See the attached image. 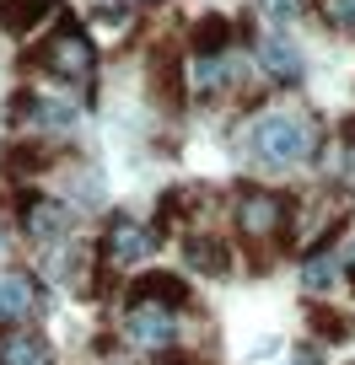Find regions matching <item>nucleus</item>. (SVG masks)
Instances as JSON below:
<instances>
[{
	"label": "nucleus",
	"instance_id": "f8f14e48",
	"mask_svg": "<svg viewBox=\"0 0 355 365\" xmlns=\"http://www.w3.org/2000/svg\"><path fill=\"white\" fill-rule=\"evenodd\" d=\"M226 38H231L226 16H210V22L194 27V54H226Z\"/></svg>",
	"mask_w": 355,
	"mask_h": 365
},
{
	"label": "nucleus",
	"instance_id": "ddd939ff",
	"mask_svg": "<svg viewBox=\"0 0 355 365\" xmlns=\"http://www.w3.org/2000/svg\"><path fill=\"white\" fill-rule=\"evenodd\" d=\"M189 258H194V269H210V274H226V247L221 242H189Z\"/></svg>",
	"mask_w": 355,
	"mask_h": 365
},
{
	"label": "nucleus",
	"instance_id": "4468645a",
	"mask_svg": "<svg viewBox=\"0 0 355 365\" xmlns=\"http://www.w3.org/2000/svg\"><path fill=\"white\" fill-rule=\"evenodd\" d=\"M259 11H264V22H275V27H291V22H301V11H307V0H259Z\"/></svg>",
	"mask_w": 355,
	"mask_h": 365
},
{
	"label": "nucleus",
	"instance_id": "f03ea898",
	"mask_svg": "<svg viewBox=\"0 0 355 365\" xmlns=\"http://www.w3.org/2000/svg\"><path fill=\"white\" fill-rule=\"evenodd\" d=\"M38 65H44L49 76L70 81V86H86V81L97 76V48H92V38L81 33V27H59V33L44 43Z\"/></svg>",
	"mask_w": 355,
	"mask_h": 365
},
{
	"label": "nucleus",
	"instance_id": "39448f33",
	"mask_svg": "<svg viewBox=\"0 0 355 365\" xmlns=\"http://www.w3.org/2000/svg\"><path fill=\"white\" fill-rule=\"evenodd\" d=\"M103 258L108 263H140V258H151V231L140 226V220H129V215H119L114 226H108V237H103Z\"/></svg>",
	"mask_w": 355,
	"mask_h": 365
},
{
	"label": "nucleus",
	"instance_id": "f257e3e1",
	"mask_svg": "<svg viewBox=\"0 0 355 365\" xmlns=\"http://www.w3.org/2000/svg\"><path fill=\"white\" fill-rule=\"evenodd\" d=\"M248 156L269 172H296L318 156V129L307 113H264L248 124Z\"/></svg>",
	"mask_w": 355,
	"mask_h": 365
},
{
	"label": "nucleus",
	"instance_id": "423d86ee",
	"mask_svg": "<svg viewBox=\"0 0 355 365\" xmlns=\"http://www.w3.org/2000/svg\"><path fill=\"white\" fill-rule=\"evenodd\" d=\"M38 312V285H33V274L22 269H0V328L6 322H22Z\"/></svg>",
	"mask_w": 355,
	"mask_h": 365
},
{
	"label": "nucleus",
	"instance_id": "0eeeda50",
	"mask_svg": "<svg viewBox=\"0 0 355 365\" xmlns=\"http://www.w3.org/2000/svg\"><path fill=\"white\" fill-rule=\"evenodd\" d=\"M259 70L269 81H280V86H291V81L301 76V48L291 43V38H280V33L259 38Z\"/></svg>",
	"mask_w": 355,
	"mask_h": 365
},
{
	"label": "nucleus",
	"instance_id": "2eb2a0df",
	"mask_svg": "<svg viewBox=\"0 0 355 365\" xmlns=\"http://www.w3.org/2000/svg\"><path fill=\"white\" fill-rule=\"evenodd\" d=\"M0 365H44V349L33 339H6L0 344Z\"/></svg>",
	"mask_w": 355,
	"mask_h": 365
},
{
	"label": "nucleus",
	"instance_id": "dca6fc26",
	"mask_svg": "<svg viewBox=\"0 0 355 365\" xmlns=\"http://www.w3.org/2000/svg\"><path fill=\"white\" fill-rule=\"evenodd\" d=\"M334 269H339V258H329V252H312V263L301 269V285H307V290L329 285V279H334Z\"/></svg>",
	"mask_w": 355,
	"mask_h": 365
},
{
	"label": "nucleus",
	"instance_id": "20e7f679",
	"mask_svg": "<svg viewBox=\"0 0 355 365\" xmlns=\"http://www.w3.org/2000/svg\"><path fill=\"white\" fill-rule=\"evenodd\" d=\"M124 333L140 344V349H167L178 339V322H172V307H129Z\"/></svg>",
	"mask_w": 355,
	"mask_h": 365
},
{
	"label": "nucleus",
	"instance_id": "7ed1b4c3",
	"mask_svg": "<svg viewBox=\"0 0 355 365\" xmlns=\"http://www.w3.org/2000/svg\"><path fill=\"white\" fill-rule=\"evenodd\" d=\"M286 215H291V205L280 194H264V188H242L237 194V226H242L248 242L280 237V231H286Z\"/></svg>",
	"mask_w": 355,
	"mask_h": 365
},
{
	"label": "nucleus",
	"instance_id": "a211bd4d",
	"mask_svg": "<svg viewBox=\"0 0 355 365\" xmlns=\"http://www.w3.org/2000/svg\"><path fill=\"white\" fill-rule=\"evenodd\" d=\"M312 328H323V333H334V339H344V333H350V322H344V317H334V312H312Z\"/></svg>",
	"mask_w": 355,
	"mask_h": 365
},
{
	"label": "nucleus",
	"instance_id": "6e6552de",
	"mask_svg": "<svg viewBox=\"0 0 355 365\" xmlns=\"http://www.w3.org/2000/svg\"><path fill=\"white\" fill-rule=\"evenodd\" d=\"M16 118H22L27 129H54V135L76 129V108H70V103H54V97H38V91H27L22 103H16Z\"/></svg>",
	"mask_w": 355,
	"mask_h": 365
},
{
	"label": "nucleus",
	"instance_id": "9b49d317",
	"mask_svg": "<svg viewBox=\"0 0 355 365\" xmlns=\"http://www.w3.org/2000/svg\"><path fill=\"white\" fill-rule=\"evenodd\" d=\"M49 6H54V0H0V27L22 38V33H33V27L49 16Z\"/></svg>",
	"mask_w": 355,
	"mask_h": 365
},
{
	"label": "nucleus",
	"instance_id": "9d476101",
	"mask_svg": "<svg viewBox=\"0 0 355 365\" xmlns=\"http://www.w3.org/2000/svg\"><path fill=\"white\" fill-rule=\"evenodd\" d=\"M22 226L33 242H59L70 231V210L54 205V199H27L22 205Z\"/></svg>",
	"mask_w": 355,
	"mask_h": 365
},
{
	"label": "nucleus",
	"instance_id": "f3484780",
	"mask_svg": "<svg viewBox=\"0 0 355 365\" xmlns=\"http://www.w3.org/2000/svg\"><path fill=\"white\" fill-rule=\"evenodd\" d=\"M329 16H334V27L355 33V0H329Z\"/></svg>",
	"mask_w": 355,
	"mask_h": 365
},
{
	"label": "nucleus",
	"instance_id": "aec40b11",
	"mask_svg": "<svg viewBox=\"0 0 355 365\" xmlns=\"http://www.w3.org/2000/svg\"><path fill=\"white\" fill-rule=\"evenodd\" d=\"M339 269H344V279H350V285H355V247L344 252V263H339Z\"/></svg>",
	"mask_w": 355,
	"mask_h": 365
},
{
	"label": "nucleus",
	"instance_id": "6ab92c4d",
	"mask_svg": "<svg viewBox=\"0 0 355 365\" xmlns=\"http://www.w3.org/2000/svg\"><path fill=\"white\" fill-rule=\"evenodd\" d=\"M291 365H323V360H318V349H312V344H301V349H296V360H291Z\"/></svg>",
	"mask_w": 355,
	"mask_h": 365
},
{
	"label": "nucleus",
	"instance_id": "1a4fd4ad",
	"mask_svg": "<svg viewBox=\"0 0 355 365\" xmlns=\"http://www.w3.org/2000/svg\"><path fill=\"white\" fill-rule=\"evenodd\" d=\"M129 301H135V307H184V301H189V285L178 279V274L151 269V274H140L135 285H129Z\"/></svg>",
	"mask_w": 355,
	"mask_h": 365
}]
</instances>
